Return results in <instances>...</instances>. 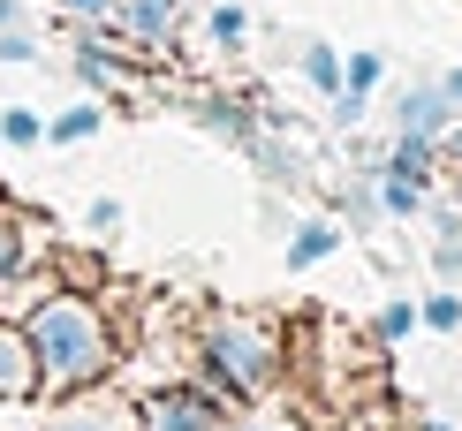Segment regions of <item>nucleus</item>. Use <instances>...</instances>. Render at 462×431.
Wrapping results in <instances>:
<instances>
[{
	"label": "nucleus",
	"instance_id": "obj_29",
	"mask_svg": "<svg viewBox=\"0 0 462 431\" xmlns=\"http://www.w3.org/2000/svg\"><path fill=\"white\" fill-rule=\"evenodd\" d=\"M417 431H455V424H439V417H417Z\"/></svg>",
	"mask_w": 462,
	"mask_h": 431
},
{
	"label": "nucleus",
	"instance_id": "obj_18",
	"mask_svg": "<svg viewBox=\"0 0 462 431\" xmlns=\"http://www.w3.org/2000/svg\"><path fill=\"white\" fill-rule=\"evenodd\" d=\"M334 205L349 212L356 227H372V220H379V189H372V174H364V182H341V189H334Z\"/></svg>",
	"mask_w": 462,
	"mask_h": 431
},
{
	"label": "nucleus",
	"instance_id": "obj_20",
	"mask_svg": "<svg viewBox=\"0 0 462 431\" xmlns=\"http://www.w3.org/2000/svg\"><path fill=\"white\" fill-rule=\"evenodd\" d=\"M379 76H387V61H379V53H341V84H349V91H372Z\"/></svg>",
	"mask_w": 462,
	"mask_h": 431
},
{
	"label": "nucleus",
	"instance_id": "obj_22",
	"mask_svg": "<svg viewBox=\"0 0 462 431\" xmlns=\"http://www.w3.org/2000/svg\"><path fill=\"white\" fill-rule=\"evenodd\" d=\"M417 333V303H387L379 310V341H410Z\"/></svg>",
	"mask_w": 462,
	"mask_h": 431
},
{
	"label": "nucleus",
	"instance_id": "obj_21",
	"mask_svg": "<svg viewBox=\"0 0 462 431\" xmlns=\"http://www.w3.org/2000/svg\"><path fill=\"white\" fill-rule=\"evenodd\" d=\"M38 53H46V46H38V38H31L23 23H8V31H0V61H8V69H31Z\"/></svg>",
	"mask_w": 462,
	"mask_h": 431
},
{
	"label": "nucleus",
	"instance_id": "obj_5",
	"mask_svg": "<svg viewBox=\"0 0 462 431\" xmlns=\"http://www.w3.org/2000/svg\"><path fill=\"white\" fill-rule=\"evenodd\" d=\"M23 401H38V356L23 318H0V408H23Z\"/></svg>",
	"mask_w": 462,
	"mask_h": 431
},
{
	"label": "nucleus",
	"instance_id": "obj_7",
	"mask_svg": "<svg viewBox=\"0 0 462 431\" xmlns=\"http://www.w3.org/2000/svg\"><path fill=\"white\" fill-rule=\"evenodd\" d=\"M189 122L227 136V144H243V136L258 129V106H250V99H220V91H198V99H189Z\"/></svg>",
	"mask_w": 462,
	"mask_h": 431
},
{
	"label": "nucleus",
	"instance_id": "obj_24",
	"mask_svg": "<svg viewBox=\"0 0 462 431\" xmlns=\"http://www.w3.org/2000/svg\"><path fill=\"white\" fill-rule=\"evenodd\" d=\"M84 227L91 234H114V227H122V197H91L84 205Z\"/></svg>",
	"mask_w": 462,
	"mask_h": 431
},
{
	"label": "nucleus",
	"instance_id": "obj_10",
	"mask_svg": "<svg viewBox=\"0 0 462 431\" xmlns=\"http://www.w3.org/2000/svg\"><path fill=\"white\" fill-rule=\"evenodd\" d=\"M243 151H250V167H258V174H265V182H273V189H296V182H303V167H296V151H288L281 136H265V129H250V136H243Z\"/></svg>",
	"mask_w": 462,
	"mask_h": 431
},
{
	"label": "nucleus",
	"instance_id": "obj_16",
	"mask_svg": "<svg viewBox=\"0 0 462 431\" xmlns=\"http://www.w3.org/2000/svg\"><path fill=\"white\" fill-rule=\"evenodd\" d=\"M15 265H31V243H23V212L0 205V280H8Z\"/></svg>",
	"mask_w": 462,
	"mask_h": 431
},
{
	"label": "nucleus",
	"instance_id": "obj_2",
	"mask_svg": "<svg viewBox=\"0 0 462 431\" xmlns=\"http://www.w3.org/2000/svg\"><path fill=\"white\" fill-rule=\"evenodd\" d=\"M281 379V333L250 310H213L198 326V386L220 401H258Z\"/></svg>",
	"mask_w": 462,
	"mask_h": 431
},
{
	"label": "nucleus",
	"instance_id": "obj_19",
	"mask_svg": "<svg viewBox=\"0 0 462 431\" xmlns=\"http://www.w3.org/2000/svg\"><path fill=\"white\" fill-rule=\"evenodd\" d=\"M205 38H213V46H227V53H236L243 38H250V15H243V8H213V15H205Z\"/></svg>",
	"mask_w": 462,
	"mask_h": 431
},
{
	"label": "nucleus",
	"instance_id": "obj_27",
	"mask_svg": "<svg viewBox=\"0 0 462 431\" xmlns=\"http://www.w3.org/2000/svg\"><path fill=\"white\" fill-rule=\"evenodd\" d=\"M439 99H448V106L462 114V69H448V76H439Z\"/></svg>",
	"mask_w": 462,
	"mask_h": 431
},
{
	"label": "nucleus",
	"instance_id": "obj_25",
	"mask_svg": "<svg viewBox=\"0 0 462 431\" xmlns=\"http://www.w3.org/2000/svg\"><path fill=\"white\" fill-rule=\"evenodd\" d=\"M61 15H69V23H106L114 0H61Z\"/></svg>",
	"mask_w": 462,
	"mask_h": 431
},
{
	"label": "nucleus",
	"instance_id": "obj_14",
	"mask_svg": "<svg viewBox=\"0 0 462 431\" xmlns=\"http://www.w3.org/2000/svg\"><path fill=\"white\" fill-rule=\"evenodd\" d=\"M0 144L8 151H38L46 144V114L38 106H0Z\"/></svg>",
	"mask_w": 462,
	"mask_h": 431
},
{
	"label": "nucleus",
	"instance_id": "obj_1",
	"mask_svg": "<svg viewBox=\"0 0 462 431\" xmlns=\"http://www.w3.org/2000/svg\"><path fill=\"white\" fill-rule=\"evenodd\" d=\"M23 333H31V356H38V401L99 386L122 363V341H114L91 288H53L38 310H23Z\"/></svg>",
	"mask_w": 462,
	"mask_h": 431
},
{
	"label": "nucleus",
	"instance_id": "obj_26",
	"mask_svg": "<svg viewBox=\"0 0 462 431\" xmlns=\"http://www.w3.org/2000/svg\"><path fill=\"white\" fill-rule=\"evenodd\" d=\"M227 431H303V424H281V417H243V424H227Z\"/></svg>",
	"mask_w": 462,
	"mask_h": 431
},
{
	"label": "nucleus",
	"instance_id": "obj_12",
	"mask_svg": "<svg viewBox=\"0 0 462 431\" xmlns=\"http://www.w3.org/2000/svg\"><path fill=\"white\" fill-rule=\"evenodd\" d=\"M106 129V106L99 99H76V106H61L46 122V144H84V136H99Z\"/></svg>",
	"mask_w": 462,
	"mask_h": 431
},
{
	"label": "nucleus",
	"instance_id": "obj_4",
	"mask_svg": "<svg viewBox=\"0 0 462 431\" xmlns=\"http://www.w3.org/2000/svg\"><path fill=\"white\" fill-rule=\"evenodd\" d=\"M137 431H227V401L205 386H160L137 401Z\"/></svg>",
	"mask_w": 462,
	"mask_h": 431
},
{
	"label": "nucleus",
	"instance_id": "obj_6",
	"mask_svg": "<svg viewBox=\"0 0 462 431\" xmlns=\"http://www.w3.org/2000/svg\"><path fill=\"white\" fill-rule=\"evenodd\" d=\"M448 122H455V106L439 99V84H410L394 99V129L402 136H448Z\"/></svg>",
	"mask_w": 462,
	"mask_h": 431
},
{
	"label": "nucleus",
	"instance_id": "obj_23",
	"mask_svg": "<svg viewBox=\"0 0 462 431\" xmlns=\"http://www.w3.org/2000/svg\"><path fill=\"white\" fill-rule=\"evenodd\" d=\"M326 114H334V129H364V91H349V84H341L334 99H326Z\"/></svg>",
	"mask_w": 462,
	"mask_h": 431
},
{
	"label": "nucleus",
	"instance_id": "obj_11",
	"mask_svg": "<svg viewBox=\"0 0 462 431\" xmlns=\"http://www.w3.org/2000/svg\"><path fill=\"white\" fill-rule=\"evenodd\" d=\"M334 250H341V227L334 220H303L296 234H288V265H296V272H311L319 258H334Z\"/></svg>",
	"mask_w": 462,
	"mask_h": 431
},
{
	"label": "nucleus",
	"instance_id": "obj_3",
	"mask_svg": "<svg viewBox=\"0 0 462 431\" xmlns=\"http://www.w3.org/2000/svg\"><path fill=\"white\" fill-rule=\"evenodd\" d=\"M38 431H137V401L99 379V386H76V394H53Z\"/></svg>",
	"mask_w": 462,
	"mask_h": 431
},
{
	"label": "nucleus",
	"instance_id": "obj_13",
	"mask_svg": "<svg viewBox=\"0 0 462 431\" xmlns=\"http://www.w3.org/2000/svg\"><path fill=\"white\" fill-rule=\"evenodd\" d=\"M364 174H372L387 220H417V212H425V182H402V174H379V167H364Z\"/></svg>",
	"mask_w": 462,
	"mask_h": 431
},
{
	"label": "nucleus",
	"instance_id": "obj_30",
	"mask_svg": "<svg viewBox=\"0 0 462 431\" xmlns=\"http://www.w3.org/2000/svg\"><path fill=\"white\" fill-rule=\"evenodd\" d=\"M160 8H182V0H160Z\"/></svg>",
	"mask_w": 462,
	"mask_h": 431
},
{
	"label": "nucleus",
	"instance_id": "obj_28",
	"mask_svg": "<svg viewBox=\"0 0 462 431\" xmlns=\"http://www.w3.org/2000/svg\"><path fill=\"white\" fill-rule=\"evenodd\" d=\"M8 23H23V0H0V31Z\"/></svg>",
	"mask_w": 462,
	"mask_h": 431
},
{
	"label": "nucleus",
	"instance_id": "obj_17",
	"mask_svg": "<svg viewBox=\"0 0 462 431\" xmlns=\"http://www.w3.org/2000/svg\"><path fill=\"white\" fill-rule=\"evenodd\" d=\"M417 326H432V333H455V326H462V296H455V288H432V296L417 303Z\"/></svg>",
	"mask_w": 462,
	"mask_h": 431
},
{
	"label": "nucleus",
	"instance_id": "obj_15",
	"mask_svg": "<svg viewBox=\"0 0 462 431\" xmlns=\"http://www.w3.org/2000/svg\"><path fill=\"white\" fill-rule=\"evenodd\" d=\"M303 76H311L319 99H334V91H341V53L326 46V38H311V46H303Z\"/></svg>",
	"mask_w": 462,
	"mask_h": 431
},
{
	"label": "nucleus",
	"instance_id": "obj_8",
	"mask_svg": "<svg viewBox=\"0 0 462 431\" xmlns=\"http://www.w3.org/2000/svg\"><path fill=\"white\" fill-rule=\"evenodd\" d=\"M379 174H402V182H432V167H439V136H394L387 151L372 160Z\"/></svg>",
	"mask_w": 462,
	"mask_h": 431
},
{
	"label": "nucleus",
	"instance_id": "obj_9",
	"mask_svg": "<svg viewBox=\"0 0 462 431\" xmlns=\"http://www.w3.org/2000/svg\"><path fill=\"white\" fill-rule=\"evenodd\" d=\"M106 23H114V31H129L137 46H167V31H175V8H160V0H114Z\"/></svg>",
	"mask_w": 462,
	"mask_h": 431
}]
</instances>
